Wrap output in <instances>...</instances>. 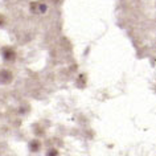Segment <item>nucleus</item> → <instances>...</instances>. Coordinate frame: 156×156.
I'll return each instance as SVG.
<instances>
[{
	"mask_svg": "<svg viewBox=\"0 0 156 156\" xmlns=\"http://www.w3.org/2000/svg\"><path fill=\"white\" fill-rule=\"evenodd\" d=\"M4 16H3V15H0V27H2V25H4Z\"/></svg>",
	"mask_w": 156,
	"mask_h": 156,
	"instance_id": "423d86ee",
	"label": "nucleus"
},
{
	"mask_svg": "<svg viewBox=\"0 0 156 156\" xmlns=\"http://www.w3.org/2000/svg\"><path fill=\"white\" fill-rule=\"evenodd\" d=\"M29 150L32 151V152H38L41 150V143H40V140H37V139H33V140H30L29 142Z\"/></svg>",
	"mask_w": 156,
	"mask_h": 156,
	"instance_id": "7ed1b4c3",
	"label": "nucleus"
},
{
	"mask_svg": "<svg viewBox=\"0 0 156 156\" xmlns=\"http://www.w3.org/2000/svg\"><path fill=\"white\" fill-rule=\"evenodd\" d=\"M2 54H3V58H4L5 61L8 62H13L15 60H16V52L9 48V46H5V48L2 49Z\"/></svg>",
	"mask_w": 156,
	"mask_h": 156,
	"instance_id": "f03ea898",
	"label": "nucleus"
},
{
	"mask_svg": "<svg viewBox=\"0 0 156 156\" xmlns=\"http://www.w3.org/2000/svg\"><path fill=\"white\" fill-rule=\"evenodd\" d=\"M85 83H86V77H85V74H81L80 78L77 80V86L83 87V86H85Z\"/></svg>",
	"mask_w": 156,
	"mask_h": 156,
	"instance_id": "20e7f679",
	"label": "nucleus"
},
{
	"mask_svg": "<svg viewBox=\"0 0 156 156\" xmlns=\"http://www.w3.org/2000/svg\"><path fill=\"white\" fill-rule=\"evenodd\" d=\"M13 80V74L7 69H2L0 70V83L2 85H8L12 82Z\"/></svg>",
	"mask_w": 156,
	"mask_h": 156,
	"instance_id": "f257e3e1",
	"label": "nucleus"
},
{
	"mask_svg": "<svg viewBox=\"0 0 156 156\" xmlns=\"http://www.w3.org/2000/svg\"><path fill=\"white\" fill-rule=\"evenodd\" d=\"M46 156H58V151L56 148H52V150H49L46 152Z\"/></svg>",
	"mask_w": 156,
	"mask_h": 156,
	"instance_id": "39448f33",
	"label": "nucleus"
}]
</instances>
